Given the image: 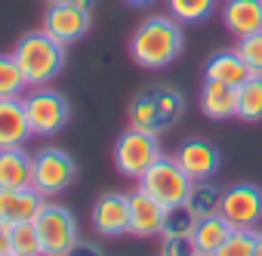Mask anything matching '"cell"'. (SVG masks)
<instances>
[{"instance_id": "6da1fadb", "label": "cell", "mask_w": 262, "mask_h": 256, "mask_svg": "<svg viewBox=\"0 0 262 256\" xmlns=\"http://www.w3.org/2000/svg\"><path fill=\"white\" fill-rule=\"evenodd\" d=\"M185 50V25L176 22L170 13L148 16L136 25L133 37H129V56L139 68L161 71L173 65Z\"/></svg>"}, {"instance_id": "7a4b0ae2", "label": "cell", "mask_w": 262, "mask_h": 256, "mask_svg": "<svg viewBox=\"0 0 262 256\" xmlns=\"http://www.w3.org/2000/svg\"><path fill=\"white\" fill-rule=\"evenodd\" d=\"M185 114V99L176 87L170 83H151L145 87L142 93H136L129 99V108H126V117H129V126L136 130H145V133H167L182 120Z\"/></svg>"}, {"instance_id": "3957f363", "label": "cell", "mask_w": 262, "mask_h": 256, "mask_svg": "<svg viewBox=\"0 0 262 256\" xmlns=\"http://www.w3.org/2000/svg\"><path fill=\"white\" fill-rule=\"evenodd\" d=\"M13 56H16L28 87H50L65 68V47L59 40H53L43 28L22 34L13 47Z\"/></svg>"}, {"instance_id": "277c9868", "label": "cell", "mask_w": 262, "mask_h": 256, "mask_svg": "<svg viewBox=\"0 0 262 256\" xmlns=\"http://www.w3.org/2000/svg\"><path fill=\"white\" fill-rule=\"evenodd\" d=\"M22 102H25V114H28V123H31L34 136H56L71 120L68 99L53 87H31L22 96Z\"/></svg>"}, {"instance_id": "5b68a950", "label": "cell", "mask_w": 262, "mask_h": 256, "mask_svg": "<svg viewBox=\"0 0 262 256\" xmlns=\"http://www.w3.org/2000/svg\"><path fill=\"white\" fill-rule=\"evenodd\" d=\"M77 179V161L56 145L40 148L37 155H31V185L43 195V198H56L65 188H71Z\"/></svg>"}, {"instance_id": "8992f818", "label": "cell", "mask_w": 262, "mask_h": 256, "mask_svg": "<svg viewBox=\"0 0 262 256\" xmlns=\"http://www.w3.org/2000/svg\"><path fill=\"white\" fill-rule=\"evenodd\" d=\"M161 158V145H158V136L155 133H145V130H136L129 126L123 130L114 142V167L120 176L126 179H136Z\"/></svg>"}, {"instance_id": "52a82bcc", "label": "cell", "mask_w": 262, "mask_h": 256, "mask_svg": "<svg viewBox=\"0 0 262 256\" xmlns=\"http://www.w3.org/2000/svg\"><path fill=\"white\" fill-rule=\"evenodd\" d=\"M139 188H145L155 201H161L164 207H173V204H182L191 191V179L188 173L179 167L176 158H167L161 155L142 176H139Z\"/></svg>"}, {"instance_id": "ba28073f", "label": "cell", "mask_w": 262, "mask_h": 256, "mask_svg": "<svg viewBox=\"0 0 262 256\" xmlns=\"http://www.w3.org/2000/svg\"><path fill=\"white\" fill-rule=\"evenodd\" d=\"M37 231L43 244V256H65L77 241H80V225L71 207L47 201L43 213L37 216Z\"/></svg>"}, {"instance_id": "9c48e42d", "label": "cell", "mask_w": 262, "mask_h": 256, "mask_svg": "<svg viewBox=\"0 0 262 256\" xmlns=\"http://www.w3.org/2000/svg\"><path fill=\"white\" fill-rule=\"evenodd\" d=\"M219 213L231 228H256L262 219V188L256 182H234L222 191Z\"/></svg>"}, {"instance_id": "30bf717a", "label": "cell", "mask_w": 262, "mask_h": 256, "mask_svg": "<svg viewBox=\"0 0 262 256\" xmlns=\"http://www.w3.org/2000/svg\"><path fill=\"white\" fill-rule=\"evenodd\" d=\"M90 10H80L74 4H68V0H59V4H50L47 13H43V31L59 40L62 47L68 44H77L86 31H90Z\"/></svg>"}, {"instance_id": "8fae6325", "label": "cell", "mask_w": 262, "mask_h": 256, "mask_svg": "<svg viewBox=\"0 0 262 256\" xmlns=\"http://www.w3.org/2000/svg\"><path fill=\"white\" fill-rule=\"evenodd\" d=\"M90 222L102 238L129 234V195L123 191H105L93 201Z\"/></svg>"}, {"instance_id": "7c38bea8", "label": "cell", "mask_w": 262, "mask_h": 256, "mask_svg": "<svg viewBox=\"0 0 262 256\" xmlns=\"http://www.w3.org/2000/svg\"><path fill=\"white\" fill-rule=\"evenodd\" d=\"M173 158L179 161V167L188 173V179H191V182L213 179V176L219 173V167H222L219 148H216L213 142L201 139V136H194V139H185V142L176 148V155H173Z\"/></svg>"}, {"instance_id": "4fadbf2b", "label": "cell", "mask_w": 262, "mask_h": 256, "mask_svg": "<svg viewBox=\"0 0 262 256\" xmlns=\"http://www.w3.org/2000/svg\"><path fill=\"white\" fill-rule=\"evenodd\" d=\"M164 216L167 207L161 201H155L145 188H133L129 191V234L136 238H151L164 231Z\"/></svg>"}, {"instance_id": "5bb4252c", "label": "cell", "mask_w": 262, "mask_h": 256, "mask_svg": "<svg viewBox=\"0 0 262 256\" xmlns=\"http://www.w3.org/2000/svg\"><path fill=\"white\" fill-rule=\"evenodd\" d=\"M50 198H43L34 185L25 188H0V219H7L13 225L19 222H37Z\"/></svg>"}, {"instance_id": "9a60e30c", "label": "cell", "mask_w": 262, "mask_h": 256, "mask_svg": "<svg viewBox=\"0 0 262 256\" xmlns=\"http://www.w3.org/2000/svg\"><path fill=\"white\" fill-rule=\"evenodd\" d=\"M31 136L34 133H31L22 96L0 99V148H25Z\"/></svg>"}, {"instance_id": "2e32d148", "label": "cell", "mask_w": 262, "mask_h": 256, "mask_svg": "<svg viewBox=\"0 0 262 256\" xmlns=\"http://www.w3.org/2000/svg\"><path fill=\"white\" fill-rule=\"evenodd\" d=\"M219 19L234 37L256 34L262 31V0H225L219 7Z\"/></svg>"}, {"instance_id": "e0dca14e", "label": "cell", "mask_w": 262, "mask_h": 256, "mask_svg": "<svg viewBox=\"0 0 262 256\" xmlns=\"http://www.w3.org/2000/svg\"><path fill=\"white\" fill-rule=\"evenodd\" d=\"M198 105H201V114L210 120H231V117H237V87L204 77Z\"/></svg>"}, {"instance_id": "ac0fdd59", "label": "cell", "mask_w": 262, "mask_h": 256, "mask_svg": "<svg viewBox=\"0 0 262 256\" xmlns=\"http://www.w3.org/2000/svg\"><path fill=\"white\" fill-rule=\"evenodd\" d=\"M204 77H207V80H219V83L241 87V83L250 77V68H247V62L241 59L237 50H219V53H213V56L207 59Z\"/></svg>"}, {"instance_id": "d6986e66", "label": "cell", "mask_w": 262, "mask_h": 256, "mask_svg": "<svg viewBox=\"0 0 262 256\" xmlns=\"http://www.w3.org/2000/svg\"><path fill=\"white\" fill-rule=\"evenodd\" d=\"M31 185V155L25 148H0V188Z\"/></svg>"}, {"instance_id": "ffe728a7", "label": "cell", "mask_w": 262, "mask_h": 256, "mask_svg": "<svg viewBox=\"0 0 262 256\" xmlns=\"http://www.w3.org/2000/svg\"><path fill=\"white\" fill-rule=\"evenodd\" d=\"M234 228L228 225V219L222 216V213H213V216H201L198 219V225H194V231H191V241H194V247H198V253H216L222 244H225V238L231 234Z\"/></svg>"}, {"instance_id": "44dd1931", "label": "cell", "mask_w": 262, "mask_h": 256, "mask_svg": "<svg viewBox=\"0 0 262 256\" xmlns=\"http://www.w3.org/2000/svg\"><path fill=\"white\" fill-rule=\"evenodd\" d=\"M222 191H225V188H219V185L210 182V179L191 182V191H188L185 204H188V210H191L198 219H201V216H213V213H219V207H222Z\"/></svg>"}, {"instance_id": "7402d4cb", "label": "cell", "mask_w": 262, "mask_h": 256, "mask_svg": "<svg viewBox=\"0 0 262 256\" xmlns=\"http://www.w3.org/2000/svg\"><path fill=\"white\" fill-rule=\"evenodd\" d=\"M237 117L247 123L262 120V74H250L237 87Z\"/></svg>"}, {"instance_id": "603a6c76", "label": "cell", "mask_w": 262, "mask_h": 256, "mask_svg": "<svg viewBox=\"0 0 262 256\" xmlns=\"http://www.w3.org/2000/svg\"><path fill=\"white\" fill-rule=\"evenodd\" d=\"M167 13L182 25H201L216 13V0H164Z\"/></svg>"}, {"instance_id": "cb8c5ba5", "label": "cell", "mask_w": 262, "mask_h": 256, "mask_svg": "<svg viewBox=\"0 0 262 256\" xmlns=\"http://www.w3.org/2000/svg\"><path fill=\"white\" fill-rule=\"evenodd\" d=\"M28 90V80L16 62L13 53H0V99H16V96H25Z\"/></svg>"}, {"instance_id": "d4e9b609", "label": "cell", "mask_w": 262, "mask_h": 256, "mask_svg": "<svg viewBox=\"0 0 262 256\" xmlns=\"http://www.w3.org/2000/svg\"><path fill=\"white\" fill-rule=\"evenodd\" d=\"M13 253H19V256H43L37 222H19V225H13Z\"/></svg>"}, {"instance_id": "484cf974", "label": "cell", "mask_w": 262, "mask_h": 256, "mask_svg": "<svg viewBox=\"0 0 262 256\" xmlns=\"http://www.w3.org/2000/svg\"><path fill=\"white\" fill-rule=\"evenodd\" d=\"M198 225V216L188 210V204H173L167 207V216H164V231L161 234H191Z\"/></svg>"}, {"instance_id": "4316f807", "label": "cell", "mask_w": 262, "mask_h": 256, "mask_svg": "<svg viewBox=\"0 0 262 256\" xmlns=\"http://www.w3.org/2000/svg\"><path fill=\"white\" fill-rule=\"evenodd\" d=\"M213 256H256V231L253 228H234Z\"/></svg>"}, {"instance_id": "83f0119b", "label": "cell", "mask_w": 262, "mask_h": 256, "mask_svg": "<svg viewBox=\"0 0 262 256\" xmlns=\"http://www.w3.org/2000/svg\"><path fill=\"white\" fill-rule=\"evenodd\" d=\"M234 50H237V53H241V59L247 62L250 74H262V31L247 34V37H237Z\"/></svg>"}, {"instance_id": "f1b7e54d", "label": "cell", "mask_w": 262, "mask_h": 256, "mask_svg": "<svg viewBox=\"0 0 262 256\" xmlns=\"http://www.w3.org/2000/svg\"><path fill=\"white\" fill-rule=\"evenodd\" d=\"M198 247L191 234H161V256H194Z\"/></svg>"}, {"instance_id": "f546056e", "label": "cell", "mask_w": 262, "mask_h": 256, "mask_svg": "<svg viewBox=\"0 0 262 256\" xmlns=\"http://www.w3.org/2000/svg\"><path fill=\"white\" fill-rule=\"evenodd\" d=\"M65 256H105V250H102L99 244H93V241H83V238H80V241L65 253Z\"/></svg>"}, {"instance_id": "4dcf8cb0", "label": "cell", "mask_w": 262, "mask_h": 256, "mask_svg": "<svg viewBox=\"0 0 262 256\" xmlns=\"http://www.w3.org/2000/svg\"><path fill=\"white\" fill-rule=\"evenodd\" d=\"M13 253V222L0 219V256Z\"/></svg>"}, {"instance_id": "1f68e13d", "label": "cell", "mask_w": 262, "mask_h": 256, "mask_svg": "<svg viewBox=\"0 0 262 256\" xmlns=\"http://www.w3.org/2000/svg\"><path fill=\"white\" fill-rule=\"evenodd\" d=\"M126 7H136V10H142V7H155L158 0H123Z\"/></svg>"}, {"instance_id": "d6a6232c", "label": "cell", "mask_w": 262, "mask_h": 256, "mask_svg": "<svg viewBox=\"0 0 262 256\" xmlns=\"http://www.w3.org/2000/svg\"><path fill=\"white\" fill-rule=\"evenodd\" d=\"M68 4H74V7H80V10H93L96 0H68Z\"/></svg>"}, {"instance_id": "836d02e7", "label": "cell", "mask_w": 262, "mask_h": 256, "mask_svg": "<svg viewBox=\"0 0 262 256\" xmlns=\"http://www.w3.org/2000/svg\"><path fill=\"white\" fill-rule=\"evenodd\" d=\"M256 256H262V231H256Z\"/></svg>"}, {"instance_id": "e575fe53", "label": "cell", "mask_w": 262, "mask_h": 256, "mask_svg": "<svg viewBox=\"0 0 262 256\" xmlns=\"http://www.w3.org/2000/svg\"><path fill=\"white\" fill-rule=\"evenodd\" d=\"M43 4H47V7H50V4H59V0H43Z\"/></svg>"}, {"instance_id": "d590c367", "label": "cell", "mask_w": 262, "mask_h": 256, "mask_svg": "<svg viewBox=\"0 0 262 256\" xmlns=\"http://www.w3.org/2000/svg\"><path fill=\"white\" fill-rule=\"evenodd\" d=\"M194 256H210V253H194Z\"/></svg>"}, {"instance_id": "8d00e7d4", "label": "cell", "mask_w": 262, "mask_h": 256, "mask_svg": "<svg viewBox=\"0 0 262 256\" xmlns=\"http://www.w3.org/2000/svg\"><path fill=\"white\" fill-rule=\"evenodd\" d=\"M7 256H19V253H7Z\"/></svg>"}]
</instances>
